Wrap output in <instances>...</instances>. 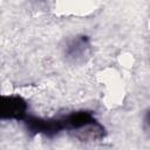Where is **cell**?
<instances>
[{
  "mask_svg": "<svg viewBox=\"0 0 150 150\" xmlns=\"http://www.w3.org/2000/svg\"><path fill=\"white\" fill-rule=\"evenodd\" d=\"M1 116L8 120H22L27 116V103L18 95H2Z\"/></svg>",
  "mask_w": 150,
  "mask_h": 150,
  "instance_id": "cell-1",
  "label": "cell"
},
{
  "mask_svg": "<svg viewBox=\"0 0 150 150\" xmlns=\"http://www.w3.org/2000/svg\"><path fill=\"white\" fill-rule=\"evenodd\" d=\"M89 42L86 36H76L74 40L69 41L64 48L66 56L71 61H81L88 54Z\"/></svg>",
  "mask_w": 150,
  "mask_h": 150,
  "instance_id": "cell-2",
  "label": "cell"
},
{
  "mask_svg": "<svg viewBox=\"0 0 150 150\" xmlns=\"http://www.w3.org/2000/svg\"><path fill=\"white\" fill-rule=\"evenodd\" d=\"M144 124L150 129V110L145 114V117H144Z\"/></svg>",
  "mask_w": 150,
  "mask_h": 150,
  "instance_id": "cell-3",
  "label": "cell"
}]
</instances>
